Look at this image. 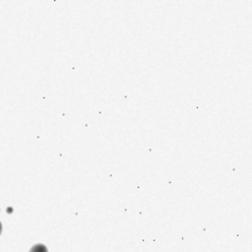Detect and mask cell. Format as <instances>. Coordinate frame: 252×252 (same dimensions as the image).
<instances>
[{"instance_id":"obj_1","label":"cell","mask_w":252,"mask_h":252,"mask_svg":"<svg viewBox=\"0 0 252 252\" xmlns=\"http://www.w3.org/2000/svg\"><path fill=\"white\" fill-rule=\"evenodd\" d=\"M30 252H48V251H47L46 246L42 245V244H38V245H34L33 248L30 250Z\"/></svg>"},{"instance_id":"obj_2","label":"cell","mask_w":252,"mask_h":252,"mask_svg":"<svg viewBox=\"0 0 252 252\" xmlns=\"http://www.w3.org/2000/svg\"><path fill=\"white\" fill-rule=\"evenodd\" d=\"M1 230H2V226H1V223H0V234H1Z\"/></svg>"}]
</instances>
